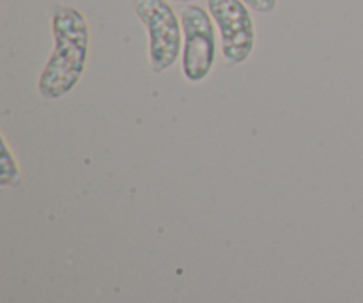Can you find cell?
Listing matches in <instances>:
<instances>
[{"label":"cell","instance_id":"cell-5","mask_svg":"<svg viewBox=\"0 0 363 303\" xmlns=\"http://www.w3.org/2000/svg\"><path fill=\"white\" fill-rule=\"evenodd\" d=\"M250 9L257 11V13H272L277 7V0H243Z\"/></svg>","mask_w":363,"mask_h":303},{"label":"cell","instance_id":"cell-4","mask_svg":"<svg viewBox=\"0 0 363 303\" xmlns=\"http://www.w3.org/2000/svg\"><path fill=\"white\" fill-rule=\"evenodd\" d=\"M208 9L220 31L223 59L229 66L245 62L255 46L250 7L243 0H208Z\"/></svg>","mask_w":363,"mask_h":303},{"label":"cell","instance_id":"cell-6","mask_svg":"<svg viewBox=\"0 0 363 303\" xmlns=\"http://www.w3.org/2000/svg\"><path fill=\"white\" fill-rule=\"evenodd\" d=\"M170 2H179V4H188V2H195V0H170Z\"/></svg>","mask_w":363,"mask_h":303},{"label":"cell","instance_id":"cell-2","mask_svg":"<svg viewBox=\"0 0 363 303\" xmlns=\"http://www.w3.org/2000/svg\"><path fill=\"white\" fill-rule=\"evenodd\" d=\"M133 7L147 28L152 73H163L183 52V23L167 0H135Z\"/></svg>","mask_w":363,"mask_h":303},{"label":"cell","instance_id":"cell-1","mask_svg":"<svg viewBox=\"0 0 363 303\" xmlns=\"http://www.w3.org/2000/svg\"><path fill=\"white\" fill-rule=\"evenodd\" d=\"M52 31L55 48L39 78V92L57 99L80 82L87 66L91 32L84 14L71 6L53 7Z\"/></svg>","mask_w":363,"mask_h":303},{"label":"cell","instance_id":"cell-3","mask_svg":"<svg viewBox=\"0 0 363 303\" xmlns=\"http://www.w3.org/2000/svg\"><path fill=\"white\" fill-rule=\"evenodd\" d=\"M183 23V73L188 82H202L215 66L216 35L211 14L201 6L188 4L181 9Z\"/></svg>","mask_w":363,"mask_h":303}]
</instances>
